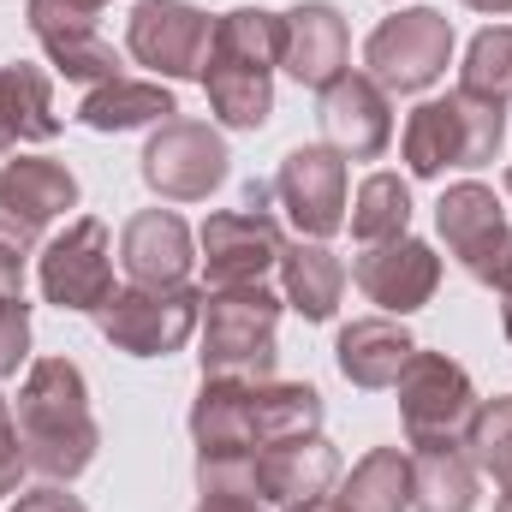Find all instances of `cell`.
<instances>
[{"instance_id": "6da1fadb", "label": "cell", "mask_w": 512, "mask_h": 512, "mask_svg": "<svg viewBox=\"0 0 512 512\" xmlns=\"http://www.w3.org/2000/svg\"><path fill=\"white\" fill-rule=\"evenodd\" d=\"M18 441H24V465L42 483H72L96 465L102 453V429L90 411V382L72 358H36L18 387Z\"/></svg>"}, {"instance_id": "7a4b0ae2", "label": "cell", "mask_w": 512, "mask_h": 512, "mask_svg": "<svg viewBox=\"0 0 512 512\" xmlns=\"http://www.w3.org/2000/svg\"><path fill=\"white\" fill-rule=\"evenodd\" d=\"M274 66H280V12L233 6L215 18L203 90L227 131H262L274 114Z\"/></svg>"}, {"instance_id": "3957f363", "label": "cell", "mask_w": 512, "mask_h": 512, "mask_svg": "<svg viewBox=\"0 0 512 512\" xmlns=\"http://www.w3.org/2000/svg\"><path fill=\"white\" fill-rule=\"evenodd\" d=\"M507 143V102H483L471 90H447L417 102L399 131V155L411 179H441L447 167H489Z\"/></svg>"}, {"instance_id": "277c9868", "label": "cell", "mask_w": 512, "mask_h": 512, "mask_svg": "<svg viewBox=\"0 0 512 512\" xmlns=\"http://www.w3.org/2000/svg\"><path fill=\"white\" fill-rule=\"evenodd\" d=\"M280 310H286V298L268 292L262 280L256 286H209L203 292V352H197L203 376L274 382V364H280V346H274Z\"/></svg>"}, {"instance_id": "5b68a950", "label": "cell", "mask_w": 512, "mask_h": 512, "mask_svg": "<svg viewBox=\"0 0 512 512\" xmlns=\"http://www.w3.org/2000/svg\"><path fill=\"white\" fill-rule=\"evenodd\" d=\"M96 328L126 358H173L203 328V292L191 280H179V286H120L96 310Z\"/></svg>"}, {"instance_id": "8992f818", "label": "cell", "mask_w": 512, "mask_h": 512, "mask_svg": "<svg viewBox=\"0 0 512 512\" xmlns=\"http://www.w3.org/2000/svg\"><path fill=\"white\" fill-rule=\"evenodd\" d=\"M399 423L411 447H459L465 423L477 411V382L465 364H453L447 352H411V364L399 370Z\"/></svg>"}, {"instance_id": "52a82bcc", "label": "cell", "mask_w": 512, "mask_h": 512, "mask_svg": "<svg viewBox=\"0 0 512 512\" xmlns=\"http://www.w3.org/2000/svg\"><path fill=\"white\" fill-rule=\"evenodd\" d=\"M453 60V24L435 6H399L364 42V66L387 96H423Z\"/></svg>"}, {"instance_id": "ba28073f", "label": "cell", "mask_w": 512, "mask_h": 512, "mask_svg": "<svg viewBox=\"0 0 512 512\" xmlns=\"http://www.w3.org/2000/svg\"><path fill=\"white\" fill-rule=\"evenodd\" d=\"M137 167H143V185H149L161 203H203L215 185H227L233 155H227L221 131L209 126V120H185V114H179V120H167V126L149 131Z\"/></svg>"}, {"instance_id": "9c48e42d", "label": "cell", "mask_w": 512, "mask_h": 512, "mask_svg": "<svg viewBox=\"0 0 512 512\" xmlns=\"http://www.w3.org/2000/svg\"><path fill=\"white\" fill-rule=\"evenodd\" d=\"M42 298L72 316H96L120 286H114V233L96 215H78L60 239H48L36 256Z\"/></svg>"}, {"instance_id": "30bf717a", "label": "cell", "mask_w": 512, "mask_h": 512, "mask_svg": "<svg viewBox=\"0 0 512 512\" xmlns=\"http://www.w3.org/2000/svg\"><path fill=\"white\" fill-rule=\"evenodd\" d=\"M209 36H215V18L191 0H137L126 24V48L137 66H149L155 78L167 84H203V66H209Z\"/></svg>"}, {"instance_id": "8fae6325", "label": "cell", "mask_w": 512, "mask_h": 512, "mask_svg": "<svg viewBox=\"0 0 512 512\" xmlns=\"http://www.w3.org/2000/svg\"><path fill=\"white\" fill-rule=\"evenodd\" d=\"M274 197L298 239H334L346 227V155L334 143H298L274 173Z\"/></svg>"}, {"instance_id": "7c38bea8", "label": "cell", "mask_w": 512, "mask_h": 512, "mask_svg": "<svg viewBox=\"0 0 512 512\" xmlns=\"http://www.w3.org/2000/svg\"><path fill=\"white\" fill-rule=\"evenodd\" d=\"M197 251H203V274L209 286H256L268 268H280L286 251V233L274 221V209H221L203 221L197 233ZM203 286V292H209Z\"/></svg>"}, {"instance_id": "4fadbf2b", "label": "cell", "mask_w": 512, "mask_h": 512, "mask_svg": "<svg viewBox=\"0 0 512 512\" xmlns=\"http://www.w3.org/2000/svg\"><path fill=\"white\" fill-rule=\"evenodd\" d=\"M24 18H30V36L42 42L48 66L60 78L90 84V90L108 84V78H120V54L102 36V24H96L90 6H78V0H24Z\"/></svg>"}, {"instance_id": "5bb4252c", "label": "cell", "mask_w": 512, "mask_h": 512, "mask_svg": "<svg viewBox=\"0 0 512 512\" xmlns=\"http://www.w3.org/2000/svg\"><path fill=\"white\" fill-rule=\"evenodd\" d=\"M346 60H352V30L334 0H298L292 12H280V72L286 78L322 96L334 78H346Z\"/></svg>"}, {"instance_id": "9a60e30c", "label": "cell", "mask_w": 512, "mask_h": 512, "mask_svg": "<svg viewBox=\"0 0 512 512\" xmlns=\"http://www.w3.org/2000/svg\"><path fill=\"white\" fill-rule=\"evenodd\" d=\"M352 280L370 304H382L387 316H411L435 298L441 286V256L435 245L399 233V239H382V245H364L358 262H352Z\"/></svg>"}, {"instance_id": "2e32d148", "label": "cell", "mask_w": 512, "mask_h": 512, "mask_svg": "<svg viewBox=\"0 0 512 512\" xmlns=\"http://www.w3.org/2000/svg\"><path fill=\"white\" fill-rule=\"evenodd\" d=\"M316 120H322V137L346 155V161H376L393 143V102L387 90L370 78V72H346L322 90L316 102Z\"/></svg>"}, {"instance_id": "e0dca14e", "label": "cell", "mask_w": 512, "mask_h": 512, "mask_svg": "<svg viewBox=\"0 0 512 512\" xmlns=\"http://www.w3.org/2000/svg\"><path fill=\"white\" fill-rule=\"evenodd\" d=\"M0 209L42 245V233L78 209V173L54 155H6L0 161Z\"/></svg>"}, {"instance_id": "ac0fdd59", "label": "cell", "mask_w": 512, "mask_h": 512, "mask_svg": "<svg viewBox=\"0 0 512 512\" xmlns=\"http://www.w3.org/2000/svg\"><path fill=\"white\" fill-rule=\"evenodd\" d=\"M197 262V233L173 209H137L120 227V268L131 286H179Z\"/></svg>"}, {"instance_id": "d6986e66", "label": "cell", "mask_w": 512, "mask_h": 512, "mask_svg": "<svg viewBox=\"0 0 512 512\" xmlns=\"http://www.w3.org/2000/svg\"><path fill=\"white\" fill-rule=\"evenodd\" d=\"M334 483H340V453L328 435H304V441H280L256 453V489L280 512L334 495Z\"/></svg>"}, {"instance_id": "ffe728a7", "label": "cell", "mask_w": 512, "mask_h": 512, "mask_svg": "<svg viewBox=\"0 0 512 512\" xmlns=\"http://www.w3.org/2000/svg\"><path fill=\"white\" fill-rule=\"evenodd\" d=\"M411 352H417V340L393 316H358L334 340V364L352 387H393L399 370L411 364Z\"/></svg>"}, {"instance_id": "44dd1931", "label": "cell", "mask_w": 512, "mask_h": 512, "mask_svg": "<svg viewBox=\"0 0 512 512\" xmlns=\"http://www.w3.org/2000/svg\"><path fill=\"white\" fill-rule=\"evenodd\" d=\"M167 120H179V102H173V90L161 84V78H108V84H96L84 102H78V126L90 131H155L167 126Z\"/></svg>"}, {"instance_id": "7402d4cb", "label": "cell", "mask_w": 512, "mask_h": 512, "mask_svg": "<svg viewBox=\"0 0 512 512\" xmlns=\"http://www.w3.org/2000/svg\"><path fill=\"white\" fill-rule=\"evenodd\" d=\"M280 298L304 322H328L346 298V262L328 251V239H286L280 251Z\"/></svg>"}, {"instance_id": "603a6c76", "label": "cell", "mask_w": 512, "mask_h": 512, "mask_svg": "<svg viewBox=\"0 0 512 512\" xmlns=\"http://www.w3.org/2000/svg\"><path fill=\"white\" fill-rule=\"evenodd\" d=\"M60 137V108H54V78L42 66H0V161L18 143H48Z\"/></svg>"}, {"instance_id": "cb8c5ba5", "label": "cell", "mask_w": 512, "mask_h": 512, "mask_svg": "<svg viewBox=\"0 0 512 512\" xmlns=\"http://www.w3.org/2000/svg\"><path fill=\"white\" fill-rule=\"evenodd\" d=\"M435 227H441L447 251L459 256V268H465L477 251H489V245L507 233V209H501V197H495L483 179H459V185L441 191V203H435Z\"/></svg>"}, {"instance_id": "d4e9b609", "label": "cell", "mask_w": 512, "mask_h": 512, "mask_svg": "<svg viewBox=\"0 0 512 512\" xmlns=\"http://www.w3.org/2000/svg\"><path fill=\"white\" fill-rule=\"evenodd\" d=\"M322 393L310 382H251V441L262 447H280V441H304V435H322Z\"/></svg>"}, {"instance_id": "484cf974", "label": "cell", "mask_w": 512, "mask_h": 512, "mask_svg": "<svg viewBox=\"0 0 512 512\" xmlns=\"http://www.w3.org/2000/svg\"><path fill=\"white\" fill-rule=\"evenodd\" d=\"M191 441L197 453H256L251 441V382L203 376L191 399Z\"/></svg>"}, {"instance_id": "4316f807", "label": "cell", "mask_w": 512, "mask_h": 512, "mask_svg": "<svg viewBox=\"0 0 512 512\" xmlns=\"http://www.w3.org/2000/svg\"><path fill=\"white\" fill-rule=\"evenodd\" d=\"M483 471L465 447H417L411 453V512H477Z\"/></svg>"}, {"instance_id": "83f0119b", "label": "cell", "mask_w": 512, "mask_h": 512, "mask_svg": "<svg viewBox=\"0 0 512 512\" xmlns=\"http://www.w3.org/2000/svg\"><path fill=\"white\" fill-rule=\"evenodd\" d=\"M340 512H411V453L376 447L364 453L340 483H334Z\"/></svg>"}, {"instance_id": "f1b7e54d", "label": "cell", "mask_w": 512, "mask_h": 512, "mask_svg": "<svg viewBox=\"0 0 512 512\" xmlns=\"http://www.w3.org/2000/svg\"><path fill=\"white\" fill-rule=\"evenodd\" d=\"M352 239L358 245H382V239H399L411 227V185L399 173H370L352 197Z\"/></svg>"}, {"instance_id": "f546056e", "label": "cell", "mask_w": 512, "mask_h": 512, "mask_svg": "<svg viewBox=\"0 0 512 512\" xmlns=\"http://www.w3.org/2000/svg\"><path fill=\"white\" fill-rule=\"evenodd\" d=\"M471 465L495 483H512V393H495V399H477L471 423H465V441Z\"/></svg>"}, {"instance_id": "4dcf8cb0", "label": "cell", "mask_w": 512, "mask_h": 512, "mask_svg": "<svg viewBox=\"0 0 512 512\" xmlns=\"http://www.w3.org/2000/svg\"><path fill=\"white\" fill-rule=\"evenodd\" d=\"M459 90H471L483 102H512V24H489L471 36L465 66H459Z\"/></svg>"}, {"instance_id": "1f68e13d", "label": "cell", "mask_w": 512, "mask_h": 512, "mask_svg": "<svg viewBox=\"0 0 512 512\" xmlns=\"http://www.w3.org/2000/svg\"><path fill=\"white\" fill-rule=\"evenodd\" d=\"M197 489L203 495H251V501H262L256 453H197Z\"/></svg>"}, {"instance_id": "d6a6232c", "label": "cell", "mask_w": 512, "mask_h": 512, "mask_svg": "<svg viewBox=\"0 0 512 512\" xmlns=\"http://www.w3.org/2000/svg\"><path fill=\"white\" fill-rule=\"evenodd\" d=\"M24 358H30V304L24 298H0V382L18 376Z\"/></svg>"}, {"instance_id": "836d02e7", "label": "cell", "mask_w": 512, "mask_h": 512, "mask_svg": "<svg viewBox=\"0 0 512 512\" xmlns=\"http://www.w3.org/2000/svg\"><path fill=\"white\" fill-rule=\"evenodd\" d=\"M24 477H30V465H24V441H18V423H12V411H6V399H0V501L18 495Z\"/></svg>"}, {"instance_id": "e575fe53", "label": "cell", "mask_w": 512, "mask_h": 512, "mask_svg": "<svg viewBox=\"0 0 512 512\" xmlns=\"http://www.w3.org/2000/svg\"><path fill=\"white\" fill-rule=\"evenodd\" d=\"M6 512H90V507H84L66 483H36V489H24Z\"/></svg>"}, {"instance_id": "d590c367", "label": "cell", "mask_w": 512, "mask_h": 512, "mask_svg": "<svg viewBox=\"0 0 512 512\" xmlns=\"http://www.w3.org/2000/svg\"><path fill=\"white\" fill-rule=\"evenodd\" d=\"M24 245L0 239V298H24Z\"/></svg>"}, {"instance_id": "8d00e7d4", "label": "cell", "mask_w": 512, "mask_h": 512, "mask_svg": "<svg viewBox=\"0 0 512 512\" xmlns=\"http://www.w3.org/2000/svg\"><path fill=\"white\" fill-rule=\"evenodd\" d=\"M197 512H268V501H251V495H203Z\"/></svg>"}, {"instance_id": "74e56055", "label": "cell", "mask_w": 512, "mask_h": 512, "mask_svg": "<svg viewBox=\"0 0 512 512\" xmlns=\"http://www.w3.org/2000/svg\"><path fill=\"white\" fill-rule=\"evenodd\" d=\"M268 203H274V185L251 179V185H245V209H268Z\"/></svg>"}, {"instance_id": "f35d334b", "label": "cell", "mask_w": 512, "mask_h": 512, "mask_svg": "<svg viewBox=\"0 0 512 512\" xmlns=\"http://www.w3.org/2000/svg\"><path fill=\"white\" fill-rule=\"evenodd\" d=\"M459 6H471V12H489V18H507L512 0H459Z\"/></svg>"}, {"instance_id": "ab89813d", "label": "cell", "mask_w": 512, "mask_h": 512, "mask_svg": "<svg viewBox=\"0 0 512 512\" xmlns=\"http://www.w3.org/2000/svg\"><path fill=\"white\" fill-rule=\"evenodd\" d=\"M292 512H340V507H334V495H322V501H304V507H292Z\"/></svg>"}, {"instance_id": "60d3db41", "label": "cell", "mask_w": 512, "mask_h": 512, "mask_svg": "<svg viewBox=\"0 0 512 512\" xmlns=\"http://www.w3.org/2000/svg\"><path fill=\"white\" fill-rule=\"evenodd\" d=\"M495 512H512V483H501V495H495Z\"/></svg>"}, {"instance_id": "b9f144b4", "label": "cell", "mask_w": 512, "mask_h": 512, "mask_svg": "<svg viewBox=\"0 0 512 512\" xmlns=\"http://www.w3.org/2000/svg\"><path fill=\"white\" fill-rule=\"evenodd\" d=\"M501 328H507V340H512V292H507V304H501Z\"/></svg>"}, {"instance_id": "7bdbcfd3", "label": "cell", "mask_w": 512, "mask_h": 512, "mask_svg": "<svg viewBox=\"0 0 512 512\" xmlns=\"http://www.w3.org/2000/svg\"><path fill=\"white\" fill-rule=\"evenodd\" d=\"M78 6H90V12H102V6H108V0H78Z\"/></svg>"}, {"instance_id": "ee69618b", "label": "cell", "mask_w": 512, "mask_h": 512, "mask_svg": "<svg viewBox=\"0 0 512 512\" xmlns=\"http://www.w3.org/2000/svg\"><path fill=\"white\" fill-rule=\"evenodd\" d=\"M507 197H512V167H507Z\"/></svg>"}]
</instances>
